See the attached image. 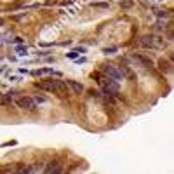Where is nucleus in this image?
<instances>
[{
  "instance_id": "1",
  "label": "nucleus",
  "mask_w": 174,
  "mask_h": 174,
  "mask_svg": "<svg viewBox=\"0 0 174 174\" xmlns=\"http://www.w3.org/2000/svg\"><path fill=\"white\" fill-rule=\"evenodd\" d=\"M38 89L42 91H47V92H54L58 96H66V82L58 80V78H47V80H42L35 84Z\"/></svg>"
},
{
  "instance_id": "2",
  "label": "nucleus",
  "mask_w": 174,
  "mask_h": 174,
  "mask_svg": "<svg viewBox=\"0 0 174 174\" xmlns=\"http://www.w3.org/2000/svg\"><path fill=\"white\" fill-rule=\"evenodd\" d=\"M103 73L106 75V77H110V78H113V80H122L124 78V75H122V72L117 68V66H113V64H103Z\"/></svg>"
},
{
  "instance_id": "3",
  "label": "nucleus",
  "mask_w": 174,
  "mask_h": 174,
  "mask_svg": "<svg viewBox=\"0 0 174 174\" xmlns=\"http://www.w3.org/2000/svg\"><path fill=\"white\" fill-rule=\"evenodd\" d=\"M16 103H17L19 108H23V110H28V112H35V110H37V103H35L31 98H28V96H21V98H17Z\"/></svg>"
},
{
  "instance_id": "4",
  "label": "nucleus",
  "mask_w": 174,
  "mask_h": 174,
  "mask_svg": "<svg viewBox=\"0 0 174 174\" xmlns=\"http://www.w3.org/2000/svg\"><path fill=\"white\" fill-rule=\"evenodd\" d=\"M130 59L136 61V63H139L141 66H146V68L151 66V59L150 58H145L143 54H130Z\"/></svg>"
},
{
  "instance_id": "5",
  "label": "nucleus",
  "mask_w": 174,
  "mask_h": 174,
  "mask_svg": "<svg viewBox=\"0 0 174 174\" xmlns=\"http://www.w3.org/2000/svg\"><path fill=\"white\" fill-rule=\"evenodd\" d=\"M66 85L73 91V94H80V92L84 91V85L78 84V82H75V80H66Z\"/></svg>"
},
{
  "instance_id": "6",
  "label": "nucleus",
  "mask_w": 174,
  "mask_h": 174,
  "mask_svg": "<svg viewBox=\"0 0 174 174\" xmlns=\"http://www.w3.org/2000/svg\"><path fill=\"white\" fill-rule=\"evenodd\" d=\"M159 68H160V72H164V73H169V72L172 70V63L162 58V59H159Z\"/></svg>"
},
{
  "instance_id": "7",
  "label": "nucleus",
  "mask_w": 174,
  "mask_h": 174,
  "mask_svg": "<svg viewBox=\"0 0 174 174\" xmlns=\"http://www.w3.org/2000/svg\"><path fill=\"white\" fill-rule=\"evenodd\" d=\"M43 171H46L47 174H52V172H63V169H61V165L58 164V162H51L46 169H43Z\"/></svg>"
},
{
  "instance_id": "8",
  "label": "nucleus",
  "mask_w": 174,
  "mask_h": 174,
  "mask_svg": "<svg viewBox=\"0 0 174 174\" xmlns=\"http://www.w3.org/2000/svg\"><path fill=\"white\" fill-rule=\"evenodd\" d=\"M141 43H143L145 47L153 49V35H145V37H141Z\"/></svg>"
},
{
  "instance_id": "9",
  "label": "nucleus",
  "mask_w": 174,
  "mask_h": 174,
  "mask_svg": "<svg viewBox=\"0 0 174 174\" xmlns=\"http://www.w3.org/2000/svg\"><path fill=\"white\" fill-rule=\"evenodd\" d=\"M0 104L2 106H11L12 104V96L7 92V94H0Z\"/></svg>"
},
{
  "instance_id": "10",
  "label": "nucleus",
  "mask_w": 174,
  "mask_h": 174,
  "mask_svg": "<svg viewBox=\"0 0 174 174\" xmlns=\"http://www.w3.org/2000/svg\"><path fill=\"white\" fill-rule=\"evenodd\" d=\"M153 14L159 16V17H169V16H171V11H165V9H153Z\"/></svg>"
},
{
  "instance_id": "11",
  "label": "nucleus",
  "mask_w": 174,
  "mask_h": 174,
  "mask_svg": "<svg viewBox=\"0 0 174 174\" xmlns=\"http://www.w3.org/2000/svg\"><path fill=\"white\" fill-rule=\"evenodd\" d=\"M19 165H5V167H0V172H17Z\"/></svg>"
},
{
  "instance_id": "12",
  "label": "nucleus",
  "mask_w": 174,
  "mask_h": 174,
  "mask_svg": "<svg viewBox=\"0 0 174 174\" xmlns=\"http://www.w3.org/2000/svg\"><path fill=\"white\" fill-rule=\"evenodd\" d=\"M46 73H54V72H52V68H40V70H35V72H33L35 77H38V75H46Z\"/></svg>"
},
{
  "instance_id": "13",
  "label": "nucleus",
  "mask_w": 174,
  "mask_h": 174,
  "mask_svg": "<svg viewBox=\"0 0 174 174\" xmlns=\"http://www.w3.org/2000/svg\"><path fill=\"white\" fill-rule=\"evenodd\" d=\"M26 51H28V47H26V46H23V43L16 46V52H17L19 56H26Z\"/></svg>"
},
{
  "instance_id": "14",
  "label": "nucleus",
  "mask_w": 174,
  "mask_h": 174,
  "mask_svg": "<svg viewBox=\"0 0 174 174\" xmlns=\"http://www.w3.org/2000/svg\"><path fill=\"white\" fill-rule=\"evenodd\" d=\"M157 33H164L165 31V23H162V21H159V23L155 25V28H153Z\"/></svg>"
},
{
  "instance_id": "15",
  "label": "nucleus",
  "mask_w": 174,
  "mask_h": 174,
  "mask_svg": "<svg viewBox=\"0 0 174 174\" xmlns=\"http://www.w3.org/2000/svg\"><path fill=\"white\" fill-rule=\"evenodd\" d=\"M120 7H122V9H129V7H133V0H122V2H120Z\"/></svg>"
},
{
  "instance_id": "16",
  "label": "nucleus",
  "mask_w": 174,
  "mask_h": 174,
  "mask_svg": "<svg viewBox=\"0 0 174 174\" xmlns=\"http://www.w3.org/2000/svg\"><path fill=\"white\" fill-rule=\"evenodd\" d=\"M117 52V47H104L103 49V54H115Z\"/></svg>"
},
{
  "instance_id": "17",
  "label": "nucleus",
  "mask_w": 174,
  "mask_h": 174,
  "mask_svg": "<svg viewBox=\"0 0 174 174\" xmlns=\"http://www.w3.org/2000/svg\"><path fill=\"white\" fill-rule=\"evenodd\" d=\"M94 7H98V9H108V4L106 2H96V4H92Z\"/></svg>"
},
{
  "instance_id": "18",
  "label": "nucleus",
  "mask_w": 174,
  "mask_h": 174,
  "mask_svg": "<svg viewBox=\"0 0 174 174\" xmlns=\"http://www.w3.org/2000/svg\"><path fill=\"white\" fill-rule=\"evenodd\" d=\"M78 56V52H75V51H72V52H66V58H70V59H75Z\"/></svg>"
},
{
  "instance_id": "19",
  "label": "nucleus",
  "mask_w": 174,
  "mask_h": 174,
  "mask_svg": "<svg viewBox=\"0 0 174 174\" xmlns=\"http://www.w3.org/2000/svg\"><path fill=\"white\" fill-rule=\"evenodd\" d=\"M33 101H35V103H46V98H42V96H35V98H33Z\"/></svg>"
},
{
  "instance_id": "20",
  "label": "nucleus",
  "mask_w": 174,
  "mask_h": 174,
  "mask_svg": "<svg viewBox=\"0 0 174 174\" xmlns=\"http://www.w3.org/2000/svg\"><path fill=\"white\" fill-rule=\"evenodd\" d=\"M12 145H16V141H7V143H2V145H0V148H5V146H12Z\"/></svg>"
},
{
  "instance_id": "21",
  "label": "nucleus",
  "mask_w": 174,
  "mask_h": 174,
  "mask_svg": "<svg viewBox=\"0 0 174 174\" xmlns=\"http://www.w3.org/2000/svg\"><path fill=\"white\" fill-rule=\"evenodd\" d=\"M91 96H92V98H101V92H98V91H91Z\"/></svg>"
},
{
  "instance_id": "22",
  "label": "nucleus",
  "mask_w": 174,
  "mask_h": 174,
  "mask_svg": "<svg viewBox=\"0 0 174 174\" xmlns=\"http://www.w3.org/2000/svg\"><path fill=\"white\" fill-rule=\"evenodd\" d=\"M73 51H75V52H78V54H80V52H85V47H77V49H73Z\"/></svg>"
},
{
  "instance_id": "23",
  "label": "nucleus",
  "mask_w": 174,
  "mask_h": 174,
  "mask_svg": "<svg viewBox=\"0 0 174 174\" xmlns=\"http://www.w3.org/2000/svg\"><path fill=\"white\" fill-rule=\"evenodd\" d=\"M85 61H87V59H85V58H78V59H77V63H78V64H84V63H85Z\"/></svg>"
},
{
  "instance_id": "24",
  "label": "nucleus",
  "mask_w": 174,
  "mask_h": 174,
  "mask_svg": "<svg viewBox=\"0 0 174 174\" xmlns=\"http://www.w3.org/2000/svg\"><path fill=\"white\" fill-rule=\"evenodd\" d=\"M16 43H21V42H23V38H21V37H16V40H14Z\"/></svg>"
},
{
  "instance_id": "25",
  "label": "nucleus",
  "mask_w": 174,
  "mask_h": 174,
  "mask_svg": "<svg viewBox=\"0 0 174 174\" xmlns=\"http://www.w3.org/2000/svg\"><path fill=\"white\" fill-rule=\"evenodd\" d=\"M0 59H2V56H0Z\"/></svg>"
}]
</instances>
